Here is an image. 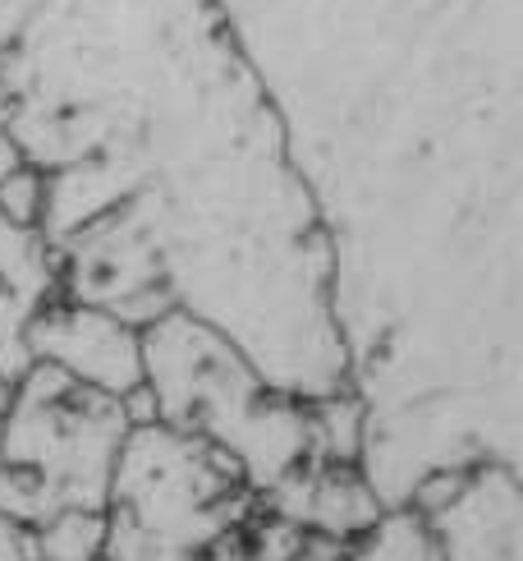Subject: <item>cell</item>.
Returning <instances> with one entry per match:
<instances>
[{"mask_svg": "<svg viewBox=\"0 0 523 561\" xmlns=\"http://www.w3.org/2000/svg\"><path fill=\"white\" fill-rule=\"evenodd\" d=\"M23 161H28V157H23V148H19V138L5 129V125H0V180H5L14 167H23Z\"/></svg>", "mask_w": 523, "mask_h": 561, "instance_id": "cell-12", "label": "cell"}, {"mask_svg": "<svg viewBox=\"0 0 523 561\" xmlns=\"http://www.w3.org/2000/svg\"><path fill=\"white\" fill-rule=\"evenodd\" d=\"M303 483V506H290L284 520H294L307 534H322V539H363V534L382 520V506H376L372 488L349 470V465H336L330 470H313V474H294Z\"/></svg>", "mask_w": 523, "mask_h": 561, "instance_id": "cell-6", "label": "cell"}, {"mask_svg": "<svg viewBox=\"0 0 523 561\" xmlns=\"http://www.w3.org/2000/svg\"><path fill=\"white\" fill-rule=\"evenodd\" d=\"M0 561H37L33 525H19L10 516H0Z\"/></svg>", "mask_w": 523, "mask_h": 561, "instance_id": "cell-10", "label": "cell"}, {"mask_svg": "<svg viewBox=\"0 0 523 561\" xmlns=\"http://www.w3.org/2000/svg\"><path fill=\"white\" fill-rule=\"evenodd\" d=\"M198 561H257V557H253V543L244 539V525H240V529H230L225 539L211 543Z\"/></svg>", "mask_w": 523, "mask_h": 561, "instance_id": "cell-11", "label": "cell"}, {"mask_svg": "<svg viewBox=\"0 0 523 561\" xmlns=\"http://www.w3.org/2000/svg\"><path fill=\"white\" fill-rule=\"evenodd\" d=\"M345 561H437V539L418 516H382Z\"/></svg>", "mask_w": 523, "mask_h": 561, "instance_id": "cell-8", "label": "cell"}, {"mask_svg": "<svg viewBox=\"0 0 523 561\" xmlns=\"http://www.w3.org/2000/svg\"><path fill=\"white\" fill-rule=\"evenodd\" d=\"M10 396H14V382L5 378V373H0V414L10 410Z\"/></svg>", "mask_w": 523, "mask_h": 561, "instance_id": "cell-13", "label": "cell"}, {"mask_svg": "<svg viewBox=\"0 0 523 561\" xmlns=\"http://www.w3.org/2000/svg\"><path fill=\"white\" fill-rule=\"evenodd\" d=\"M142 382L161 424L230 451L257 497L267 488L276 493L303 470V456L317 451L313 419L267 401V378L244 359V350L188 309H171L142 327Z\"/></svg>", "mask_w": 523, "mask_h": 561, "instance_id": "cell-1", "label": "cell"}, {"mask_svg": "<svg viewBox=\"0 0 523 561\" xmlns=\"http://www.w3.org/2000/svg\"><path fill=\"white\" fill-rule=\"evenodd\" d=\"M257 493L217 442L152 419L133 424L106 493V561H198L240 529Z\"/></svg>", "mask_w": 523, "mask_h": 561, "instance_id": "cell-2", "label": "cell"}, {"mask_svg": "<svg viewBox=\"0 0 523 561\" xmlns=\"http://www.w3.org/2000/svg\"><path fill=\"white\" fill-rule=\"evenodd\" d=\"M37 561H97L106 552V516L102 511H56L33 525Z\"/></svg>", "mask_w": 523, "mask_h": 561, "instance_id": "cell-7", "label": "cell"}, {"mask_svg": "<svg viewBox=\"0 0 523 561\" xmlns=\"http://www.w3.org/2000/svg\"><path fill=\"white\" fill-rule=\"evenodd\" d=\"M97 561H106V557H97Z\"/></svg>", "mask_w": 523, "mask_h": 561, "instance_id": "cell-14", "label": "cell"}, {"mask_svg": "<svg viewBox=\"0 0 523 561\" xmlns=\"http://www.w3.org/2000/svg\"><path fill=\"white\" fill-rule=\"evenodd\" d=\"M0 217L14 226L42 230V217H46V171L42 167L23 161V167H14L0 180Z\"/></svg>", "mask_w": 523, "mask_h": 561, "instance_id": "cell-9", "label": "cell"}, {"mask_svg": "<svg viewBox=\"0 0 523 561\" xmlns=\"http://www.w3.org/2000/svg\"><path fill=\"white\" fill-rule=\"evenodd\" d=\"M28 350L83 387L129 396L142 387V332L83 299H51L28 322Z\"/></svg>", "mask_w": 523, "mask_h": 561, "instance_id": "cell-4", "label": "cell"}, {"mask_svg": "<svg viewBox=\"0 0 523 561\" xmlns=\"http://www.w3.org/2000/svg\"><path fill=\"white\" fill-rule=\"evenodd\" d=\"M129 428L120 396L33 364L0 414V516L42 525L56 511H102Z\"/></svg>", "mask_w": 523, "mask_h": 561, "instance_id": "cell-3", "label": "cell"}, {"mask_svg": "<svg viewBox=\"0 0 523 561\" xmlns=\"http://www.w3.org/2000/svg\"><path fill=\"white\" fill-rule=\"evenodd\" d=\"M60 295V253L33 226L0 217V373L19 382L37 359L28 350V322Z\"/></svg>", "mask_w": 523, "mask_h": 561, "instance_id": "cell-5", "label": "cell"}]
</instances>
